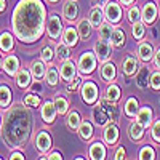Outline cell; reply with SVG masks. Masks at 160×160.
<instances>
[{
	"label": "cell",
	"mask_w": 160,
	"mask_h": 160,
	"mask_svg": "<svg viewBox=\"0 0 160 160\" xmlns=\"http://www.w3.org/2000/svg\"><path fill=\"white\" fill-rule=\"evenodd\" d=\"M45 7L40 0H21L13 11V32L24 43H34L45 29Z\"/></svg>",
	"instance_id": "1"
},
{
	"label": "cell",
	"mask_w": 160,
	"mask_h": 160,
	"mask_svg": "<svg viewBox=\"0 0 160 160\" xmlns=\"http://www.w3.org/2000/svg\"><path fill=\"white\" fill-rule=\"evenodd\" d=\"M32 131V112L29 106L15 104L7 112L2 125V139L11 149H19L28 142Z\"/></svg>",
	"instance_id": "2"
},
{
	"label": "cell",
	"mask_w": 160,
	"mask_h": 160,
	"mask_svg": "<svg viewBox=\"0 0 160 160\" xmlns=\"http://www.w3.org/2000/svg\"><path fill=\"white\" fill-rule=\"evenodd\" d=\"M93 120L98 127H106L112 120L118 118V108L115 106V101H111L108 98L99 99V102L93 108Z\"/></svg>",
	"instance_id": "3"
},
{
	"label": "cell",
	"mask_w": 160,
	"mask_h": 160,
	"mask_svg": "<svg viewBox=\"0 0 160 160\" xmlns=\"http://www.w3.org/2000/svg\"><path fill=\"white\" fill-rule=\"evenodd\" d=\"M96 55L91 51H87L83 53L78 59V71L82 74H91L93 71L96 69Z\"/></svg>",
	"instance_id": "4"
},
{
	"label": "cell",
	"mask_w": 160,
	"mask_h": 160,
	"mask_svg": "<svg viewBox=\"0 0 160 160\" xmlns=\"http://www.w3.org/2000/svg\"><path fill=\"white\" fill-rule=\"evenodd\" d=\"M104 16L109 22L115 24V22L120 21V18H122V8H120V5L117 2L111 0V2H108L104 7Z\"/></svg>",
	"instance_id": "5"
},
{
	"label": "cell",
	"mask_w": 160,
	"mask_h": 160,
	"mask_svg": "<svg viewBox=\"0 0 160 160\" xmlns=\"http://www.w3.org/2000/svg\"><path fill=\"white\" fill-rule=\"evenodd\" d=\"M47 31H48L50 38H53V40H58V38L61 37V32H62V22H61V19H59L58 15H51V16L48 18Z\"/></svg>",
	"instance_id": "6"
},
{
	"label": "cell",
	"mask_w": 160,
	"mask_h": 160,
	"mask_svg": "<svg viewBox=\"0 0 160 160\" xmlns=\"http://www.w3.org/2000/svg\"><path fill=\"white\" fill-rule=\"evenodd\" d=\"M95 55L101 62H106L111 56V43L108 42V40L98 38V42L95 43Z\"/></svg>",
	"instance_id": "7"
},
{
	"label": "cell",
	"mask_w": 160,
	"mask_h": 160,
	"mask_svg": "<svg viewBox=\"0 0 160 160\" xmlns=\"http://www.w3.org/2000/svg\"><path fill=\"white\" fill-rule=\"evenodd\" d=\"M59 75H61V78L64 80V82H72V80L75 78V75H77V68H75L74 61H71V59L62 61L61 69H59Z\"/></svg>",
	"instance_id": "8"
},
{
	"label": "cell",
	"mask_w": 160,
	"mask_h": 160,
	"mask_svg": "<svg viewBox=\"0 0 160 160\" xmlns=\"http://www.w3.org/2000/svg\"><path fill=\"white\" fill-rule=\"evenodd\" d=\"M82 98L87 104H93L98 99V87L93 83V82H85L82 85Z\"/></svg>",
	"instance_id": "9"
},
{
	"label": "cell",
	"mask_w": 160,
	"mask_h": 160,
	"mask_svg": "<svg viewBox=\"0 0 160 160\" xmlns=\"http://www.w3.org/2000/svg\"><path fill=\"white\" fill-rule=\"evenodd\" d=\"M56 106H55V101H45L43 106H42V118L45 123H53L56 118Z\"/></svg>",
	"instance_id": "10"
},
{
	"label": "cell",
	"mask_w": 160,
	"mask_h": 160,
	"mask_svg": "<svg viewBox=\"0 0 160 160\" xmlns=\"http://www.w3.org/2000/svg\"><path fill=\"white\" fill-rule=\"evenodd\" d=\"M35 148L38 152H47L51 148V136L48 135V131H38L35 136Z\"/></svg>",
	"instance_id": "11"
},
{
	"label": "cell",
	"mask_w": 160,
	"mask_h": 160,
	"mask_svg": "<svg viewBox=\"0 0 160 160\" xmlns=\"http://www.w3.org/2000/svg\"><path fill=\"white\" fill-rule=\"evenodd\" d=\"M3 71L8 74V75H16V72L19 71V61L15 55H8L5 59H3V64H2Z\"/></svg>",
	"instance_id": "12"
},
{
	"label": "cell",
	"mask_w": 160,
	"mask_h": 160,
	"mask_svg": "<svg viewBox=\"0 0 160 160\" xmlns=\"http://www.w3.org/2000/svg\"><path fill=\"white\" fill-rule=\"evenodd\" d=\"M141 18L146 24H152L157 18V7L154 2H148L142 8V13H141Z\"/></svg>",
	"instance_id": "13"
},
{
	"label": "cell",
	"mask_w": 160,
	"mask_h": 160,
	"mask_svg": "<svg viewBox=\"0 0 160 160\" xmlns=\"http://www.w3.org/2000/svg\"><path fill=\"white\" fill-rule=\"evenodd\" d=\"M104 141L108 142L109 146H114L118 141V128L115 123H108L104 128Z\"/></svg>",
	"instance_id": "14"
},
{
	"label": "cell",
	"mask_w": 160,
	"mask_h": 160,
	"mask_svg": "<svg viewBox=\"0 0 160 160\" xmlns=\"http://www.w3.org/2000/svg\"><path fill=\"white\" fill-rule=\"evenodd\" d=\"M62 15L66 16L68 21H74L78 16V5L74 0H66V3L62 7Z\"/></svg>",
	"instance_id": "15"
},
{
	"label": "cell",
	"mask_w": 160,
	"mask_h": 160,
	"mask_svg": "<svg viewBox=\"0 0 160 160\" xmlns=\"http://www.w3.org/2000/svg\"><path fill=\"white\" fill-rule=\"evenodd\" d=\"M138 56H139V59L144 61V62L151 61L152 56H154V48H152V45H151L149 42H141V43L138 45Z\"/></svg>",
	"instance_id": "16"
},
{
	"label": "cell",
	"mask_w": 160,
	"mask_h": 160,
	"mask_svg": "<svg viewBox=\"0 0 160 160\" xmlns=\"http://www.w3.org/2000/svg\"><path fill=\"white\" fill-rule=\"evenodd\" d=\"M136 85H138L139 88H146L148 85H151V71H149V68L142 66V68H139V69H138Z\"/></svg>",
	"instance_id": "17"
},
{
	"label": "cell",
	"mask_w": 160,
	"mask_h": 160,
	"mask_svg": "<svg viewBox=\"0 0 160 160\" xmlns=\"http://www.w3.org/2000/svg\"><path fill=\"white\" fill-rule=\"evenodd\" d=\"M139 68V64H138V59L136 58H133V56H127L123 61H122V71L125 75H133Z\"/></svg>",
	"instance_id": "18"
},
{
	"label": "cell",
	"mask_w": 160,
	"mask_h": 160,
	"mask_svg": "<svg viewBox=\"0 0 160 160\" xmlns=\"http://www.w3.org/2000/svg\"><path fill=\"white\" fill-rule=\"evenodd\" d=\"M115 75H117V72H115V64L106 61L104 66L101 68V77H102V80H104V82H114Z\"/></svg>",
	"instance_id": "19"
},
{
	"label": "cell",
	"mask_w": 160,
	"mask_h": 160,
	"mask_svg": "<svg viewBox=\"0 0 160 160\" xmlns=\"http://www.w3.org/2000/svg\"><path fill=\"white\" fill-rule=\"evenodd\" d=\"M78 31L74 28H66L62 32V42L68 45V47H75L78 42Z\"/></svg>",
	"instance_id": "20"
},
{
	"label": "cell",
	"mask_w": 160,
	"mask_h": 160,
	"mask_svg": "<svg viewBox=\"0 0 160 160\" xmlns=\"http://www.w3.org/2000/svg\"><path fill=\"white\" fill-rule=\"evenodd\" d=\"M104 11L101 10V7H93L91 11H90V22L93 28H99L104 21Z\"/></svg>",
	"instance_id": "21"
},
{
	"label": "cell",
	"mask_w": 160,
	"mask_h": 160,
	"mask_svg": "<svg viewBox=\"0 0 160 160\" xmlns=\"http://www.w3.org/2000/svg\"><path fill=\"white\" fill-rule=\"evenodd\" d=\"M31 77H32L31 71H28V69H19V71L16 72V85H18L19 88H28V87L31 85Z\"/></svg>",
	"instance_id": "22"
},
{
	"label": "cell",
	"mask_w": 160,
	"mask_h": 160,
	"mask_svg": "<svg viewBox=\"0 0 160 160\" xmlns=\"http://www.w3.org/2000/svg\"><path fill=\"white\" fill-rule=\"evenodd\" d=\"M90 158H95V160L106 158V148H104L102 142L96 141V142L91 144V148H90Z\"/></svg>",
	"instance_id": "23"
},
{
	"label": "cell",
	"mask_w": 160,
	"mask_h": 160,
	"mask_svg": "<svg viewBox=\"0 0 160 160\" xmlns=\"http://www.w3.org/2000/svg\"><path fill=\"white\" fill-rule=\"evenodd\" d=\"M31 74L35 80H42L47 74V69H45V64L43 61H32L31 62Z\"/></svg>",
	"instance_id": "24"
},
{
	"label": "cell",
	"mask_w": 160,
	"mask_h": 160,
	"mask_svg": "<svg viewBox=\"0 0 160 160\" xmlns=\"http://www.w3.org/2000/svg\"><path fill=\"white\" fill-rule=\"evenodd\" d=\"M138 122L146 128V127H151L152 123V109L151 108H141L138 111Z\"/></svg>",
	"instance_id": "25"
},
{
	"label": "cell",
	"mask_w": 160,
	"mask_h": 160,
	"mask_svg": "<svg viewBox=\"0 0 160 160\" xmlns=\"http://www.w3.org/2000/svg\"><path fill=\"white\" fill-rule=\"evenodd\" d=\"M125 42H127L125 32H123L122 29H118V28L114 29V31H112V35H111V38H109V43H111L112 47L118 48V47H122Z\"/></svg>",
	"instance_id": "26"
},
{
	"label": "cell",
	"mask_w": 160,
	"mask_h": 160,
	"mask_svg": "<svg viewBox=\"0 0 160 160\" xmlns=\"http://www.w3.org/2000/svg\"><path fill=\"white\" fill-rule=\"evenodd\" d=\"M11 102V90L8 85H0V108H8Z\"/></svg>",
	"instance_id": "27"
},
{
	"label": "cell",
	"mask_w": 160,
	"mask_h": 160,
	"mask_svg": "<svg viewBox=\"0 0 160 160\" xmlns=\"http://www.w3.org/2000/svg\"><path fill=\"white\" fill-rule=\"evenodd\" d=\"M128 135H130L131 141H139V139H142V136H144V127H142L139 122L131 123Z\"/></svg>",
	"instance_id": "28"
},
{
	"label": "cell",
	"mask_w": 160,
	"mask_h": 160,
	"mask_svg": "<svg viewBox=\"0 0 160 160\" xmlns=\"http://www.w3.org/2000/svg\"><path fill=\"white\" fill-rule=\"evenodd\" d=\"M13 47H15V42H13V35L10 32H3L0 35V50L2 51H11Z\"/></svg>",
	"instance_id": "29"
},
{
	"label": "cell",
	"mask_w": 160,
	"mask_h": 160,
	"mask_svg": "<svg viewBox=\"0 0 160 160\" xmlns=\"http://www.w3.org/2000/svg\"><path fill=\"white\" fill-rule=\"evenodd\" d=\"M80 123H82L80 114H78L77 111L69 112V115H68V127H69L72 131H77V130H78V127H80Z\"/></svg>",
	"instance_id": "30"
},
{
	"label": "cell",
	"mask_w": 160,
	"mask_h": 160,
	"mask_svg": "<svg viewBox=\"0 0 160 160\" xmlns=\"http://www.w3.org/2000/svg\"><path fill=\"white\" fill-rule=\"evenodd\" d=\"M45 80H47V83L50 87H55L58 83V80H59V71L56 68H48L47 69V74H45Z\"/></svg>",
	"instance_id": "31"
},
{
	"label": "cell",
	"mask_w": 160,
	"mask_h": 160,
	"mask_svg": "<svg viewBox=\"0 0 160 160\" xmlns=\"http://www.w3.org/2000/svg\"><path fill=\"white\" fill-rule=\"evenodd\" d=\"M77 131H78L80 138L85 139V141H88V139L93 136V127H91V123H90V122H82Z\"/></svg>",
	"instance_id": "32"
},
{
	"label": "cell",
	"mask_w": 160,
	"mask_h": 160,
	"mask_svg": "<svg viewBox=\"0 0 160 160\" xmlns=\"http://www.w3.org/2000/svg\"><path fill=\"white\" fill-rule=\"evenodd\" d=\"M77 31H78V35H80V37L87 40V38L91 35V22L87 21V19H82V21L78 22Z\"/></svg>",
	"instance_id": "33"
},
{
	"label": "cell",
	"mask_w": 160,
	"mask_h": 160,
	"mask_svg": "<svg viewBox=\"0 0 160 160\" xmlns=\"http://www.w3.org/2000/svg\"><path fill=\"white\" fill-rule=\"evenodd\" d=\"M55 55L59 61H66V59H69L71 58V51H69V47L66 45V43H58L56 45V51H55Z\"/></svg>",
	"instance_id": "34"
},
{
	"label": "cell",
	"mask_w": 160,
	"mask_h": 160,
	"mask_svg": "<svg viewBox=\"0 0 160 160\" xmlns=\"http://www.w3.org/2000/svg\"><path fill=\"white\" fill-rule=\"evenodd\" d=\"M138 99H135V98H130L128 101H127V104H125V114L128 115V117H136L138 115Z\"/></svg>",
	"instance_id": "35"
},
{
	"label": "cell",
	"mask_w": 160,
	"mask_h": 160,
	"mask_svg": "<svg viewBox=\"0 0 160 160\" xmlns=\"http://www.w3.org/2000/svg\"><path fill=\"white\" fill-rule=\"evenodd\" d=\"M112 31H114V28H112V22H102L101 26H99V38H102V40H108L109 42V38H111V35H112Z\"/></svg>",
	"instance_id": "36"
},
{
	"label": "cell",
	"mask_w": 160,
	"mask_h": 160,
	"mask_svg": "<svg viewBox=\"0 0 160 160\" xmlns=\"http://www.w3.org/2000/svg\"><path fill=\"white\" fill-rule=\"evenodd\" d=\"M55 106H56L58 114H61V115H64L66 112H68V109H69V102H68V99L62 98V96H56V98H55Z\"/></svg>",
	"instance_id": "37"
},
{
	"label": "cell",
	"mask_w": 160,
	"mask_h": 160,
	"mask_svg": "<svg viewBox=\"0 0 160 160\" xmlns=\"http://www.w3.org/2000/svg\"><path fill=\"white\" fill-rule=\"evenodd\" d=\"M104 98H108V99H111V101H118V98H120V88L117 87V85H109L108 87V90H106V96Z\"/></svg>",
	"instance_id": "38"
},
{
	"label": "cell",
	"mask_w": 160,
	"mask_h": 160,
	"mask_svg": "<svg viewBox=\"0 0 160 160\" xmlns=\"http://www.w3.org/2000/svg\"><path fill=\"white\" fill-rule=\"evenodd\" d=\"M131 32H133V37H135L136 40H141L144 37V24L141 21L135 22V24H131Z\"/></svg>",
	"instance_id": "39"
},
{
	"label": "cell",
	"mask_w": 160,
	"mask_h": 160,
	"mask_svg": "<svg viewBox=\"0 0 160 160\" xmlns=\"http://www.w3.org/2000/svg\"><path fill=\"white\" fill-rule=\"evenodd\" d=\"M128 21H130L131 24L141 21V11H139L138 7H131V8L128 10Z\"/></svg>",
	"instance_id": "40"
},
{
	"label": "cell",
	"mask_w": 160,
	"mask_h": 160,
	"mask_svg": "<svg viewBox=\"0 0 160 160\" xmlns=\"http://www.w3.org/2000/svg\"><path fill=\"white\" fill-rule=\"evenodd\" d=\"M139 158L141 160H146V158H155V152H154V149L151 148V146H144V148L139 151Z\"/></svg>",
	"instance_id": "41"
},
{
	"label": "cell",
	"mask_w": 160,
	"mask_h": 160,
	"mask_svg": "<svg viewBox=\"0 0 160 160\" xmlns=\"http://www.w3.org/2000/svg\"><path fill=\"white\" fill-rule=\"evenodd\" d=\"M26 106H29V108H38V104H40V98L38 96H35L34 93H31V95H28L24 98V101H22Z\"/></svg>",
	"instance_id": "42"
},
{
	"label": "cell",
	"mask_w": 160,
	"mask_h": 160,
	"mask_svg": "<svg viewBox=\"0 0 160 160\" xmlns=\"http://www.w3.org/2000/svg\"><path fill=\"white\" fill-rule=\"evenodd\" d=\"M53 58H55V51H53L51 47H45L42 50V61L43 62H51Z\"/></svg>",
	"instance_id": "43"
},
{
	"label": "cell",
	"mask_w": 160,
	"mask_h": 160,
	"mask_svg": "<svg viewBox=\"0 0 160 160\" xmlns=\"http://www.w3.org/2000/svg\"><path fill=\"white\" fill-rule=\"evenodd\" d=\"M151 87L155 91L160 90V72L158 71L157 72H151Z\"/></svg>",
	"instance_id": "44"
},
{
	"label": "cell",
	"mask_w": 160,
	"mask_h": 160,
	"mask_svg": "<svg viewBox=\"0 0 160 160\" xmlns=\"http://www.w3.org/2000/svg\"><path fill=\"white\" fill-rule=\"evenodd\" d=\"M151 131H152V138L157 142H160V120H155L152 128H151Z\"/></svg>",
	"instance_id": "45"
},
{
	"label": "cell",
	"mask_w": 160,
	"mask_h": 160,
	"mask_svg": "<svg viewBox=\"0 0 160 160\" xmlns=\"http://www.w3.org/2000/svg\"><path fill=\"white\" fill-rule=\"evenodd\" d=\"M125 155H127L125 148H118L117 152H115V155H114V158H115V160H122V158H125Z\"/></svg>",
	"instance_id": "46"
},
{
	"label": "cell",
	"mask_w": 160,
	"mask_h": 160,
	"mask_svg": "<svg viewBox=\"0 0 160 160\" xmlns=\"http://www.w3.org/2000/svg\"><path fill=\"white\" fill-rule=\"evenodd\" d=\"M154 62H155V68L160 69V48L155 51V55H154Z\"/></svg>",
	"instance_id": "47"
},
{
	"label": "cell",
	"mask_w": 160,
	"mask_h": 160,
	"mask_svg": "<svg viewBox=\"0 0 160 160\" xmlns=\"http://www.w3.org/2000/svg\"><path fill=\"white\" fill-rule=\"evenodd\" d=\"M10 158L11 160H18V158H24V154L22 152H19V151H15L11 155H10Z\"/></svg>",
	"instance_id": "48"
},
{
	"label": "cell",
	"mask_w": 160,
	"mask_h": 160,
	"mask_svg": "<svg viewBox=\"0 0 160 160\" xmlns=\"http://www.w3.org/2000/svg\"><path fill=\"white\" fill-rule=\"evenodd\" d=\"M47 158H50V160H59V158H62V154H59V152H53V154L47 155Z\"/></svg>",
	"instance_id": "49"
},
{
	"label": "cell",
	"mask_w": 160,
	"mask_h": 160,
	"mask_svg": "<svg viewBox=\"0 0 160 160\" xmlns=\"http://www.w3.org/2000/svg\"><path fill=\"white\" fill-rule=\"evenodd\" d=\"M78 83H80V80H75L74 83H71V85L68 87V91H69V93H71V91H75V90H77V87H78Z\"/></svg>",
	"instance_id": "50"
},
{
	"label": "cell",
	"mask_w": 160,
	"mask_h": 160,
	"mask_svg": "<svg viewBox=\"0 0 160 160\" xmlns=\"http://www.w3.org/2000/svg\"><path fill=\"white\" fill-rule=\"evenodd\" d=\"M35 91H42V85H40V82H38V80H35V85L32 87V93H35Z\"/></svg>",
	"instance_id": "51"
},
{
	"label": "cell",
	"mask_w": 160,
	"mask_h": 160,
	"mask_svg": "<svg viewBox=\"0 0 160 160\" xmlns=\"http://www.w3.org/2000/svg\"><path fill=\"white\" fill-rule=\"evenodd\" d=\"M91 3L95 5V7H101L104 3H108V0H91Z\"/></svg>",
	"instance_id": "52"
},
{
	"label": "cell",
	"mask_w": 160,
	"mask_h": 160,
	"mask_svg": "<svg viewBox=\"0 0 160 160\" xmlns=\"http://www.w3.org/2000/svg\"><path fill=\"white\" fill-rule=\"evenodd\" d=\"M5 8H7V2L5 0H0V13L5 11Z\"/></svg>",
	"instance_id": "53"
},
{
	"label": "cell",
	"mask_w": 160,
	"mask_h": 160,
	"mask_svg": "<svg viewBox=\"0 0 160 160\" xmlns=\"http://www.w3.org/2000/svg\"><path fill=\"white\" fill-rule=\"evenodd\" d=\"M120 2H122V5H125V7H128V5H131L133 2H135V0H120Z\"/></svg>",
	"instance_id": "54"
},
{
	"label": "cell",
	"mask_w": 160,
	"mask_h": 160,
	"mask_svg": "<svg viewBox=\"0 0 160 160\" xmlns=\"http://www.w3.org/2000/svg\"><path fill=\"white\" fill-rule=\"evenodd\" d=\"M47 2H50V3H56V2H59V0H47Z\"/></svg>",
	"instance_id": "55"
},
{
	"label": "cell",
	"mask_w": 160,
	"mask_h": 160,
	"mask_svg": "<svg viewBox=\"0 0 160 160\" xmlns=\"http://www.w3.org/2000/svg\"><path fill=\"white\" fill-rule=\"evenodd\" d=\"M2 64H3V61H2V58H0V69H2Z\"/></svg>",
	"instance_id": "56"
},
{
	"label": "cell",
	"mask_w": 160,
	"mask_h": 160,
	"mask_svg": "<svg viewBox=\"0 0 160 160\" xmlns=\"http://www.w3.org/2000/svg\"><path fill=\"white\" fill-rule=\"evenodd\" d=\"M158 11H160V2H158Z\"/></svg>",
	"instance_id": "57"
}]
</instances>
